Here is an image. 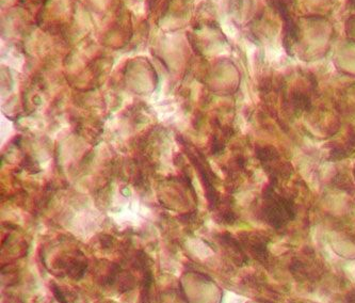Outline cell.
<instances>
[{
  "mask_svg": "<svg viewBox=\"0 0 355 303\" xmlns=\"http://www.w3.org/2000/svg\"><path fill=\"white\" fill-rule=\"evenodd\" d=\"M261 213L266 221L275 229L286 225L295 216L293 203L286 198L277 195L271 187L268 188Z\"/></svg>",
  "mask_w": 355,
  "mask_h": 303,
  "instance_id": "1",
  "label": "cell"
}]
</instances>
